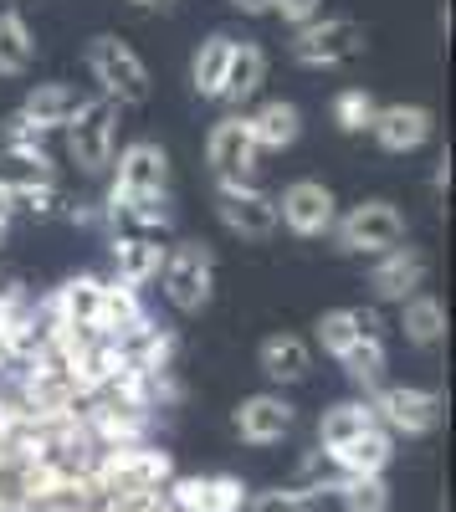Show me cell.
Wrapping results in <instances>:
<instances>
[{"label": "cell", "instance_id": "cell-1", "mask_svg": "<svg viewBox=\"0 0 456 512\" xmlns=\"http://www.w3.org/2000/svg\"><path fill=\"white\" fill-rule=\"evenodd\" d=\"M175 477V461L170 451H154V446H103L98 461H93V492L108 502V497H134V492H159L164 482Z\"/></svg>", "mask_w": 456, "mask_h": 512}, {"label": "cell", "instance_id": "cell-2", "mask_svg": "<svg viewBox=\"0 0 456 512\" xmlns=\"http://www.w3.org/2000/svg\"><path fill=\"white\" fill-rule=\"evenodd\" d=\"M118 103L108 98H82V108L67 118V159L77 175H88V180H103L108 175V164L118 154Z\"/></svg>", "mask_w": 456, "mask_h": 512}, {"label": "cell", "instance_id": "cell-3", "mask_svg": "<svg viewBox=\"0 0 456 512\" xmlns=\"http://www.w3.org/2000/svg\"><path fill=\"white\" fill-rule=\"evenodd\" d=\"M159 287H164V303L175 313H200L211 308L216 297V251L205 241H175L164 251V272H159Z\"/></svg>", "mask_w": 456, "mask_h": 512}, {"label": "cell", "instance_id": "cell-4", "mask_svg": "<svg viewBox=\"0 0 456 512\" xmlns=\"http://www.w3.org/2000/svg\"><path fill=\"white\" fill-rule=\"evenodd\" d=\"M88 72L98 82V98H108L118 108H144L149 103V67L129 41L93 36L88 41Z\"/></svg>", "mask_w": 456, "mask_h": 512}, {"label": "cell", "instance_id": "cell-5", "mask_svg": "<svg viewBox=\"0 0 456 512\" xmlns=\"http://www.w3.org/2000/svg\"><path fill=\"white\" fill-rule=\"evenodd\" d=\"M405 231L410 226L400 216V205H390V200H359V205L339 210V221H334L328 236H334L339 251H349V256H380V251L400 246Z\"/></svg>", "mask_w": 456, "mask_h": 512}, {"label": "cell", "instance_id": "cell-6", "mask_svg": "<svg viewBox=\"0 0 456 512\" xmlns=\"http://www.w3.org/2000/svg\"><path fill=\"white\" fill-rule=\"evenodd\" d=\"M287 52L298 67H344L364 52V26L354 16H318L308 26H293Z\"/></svg>", "mask_w": 456, "mask_h": 512}, {"label": "cell", "instance_id": "cell-7", "mask_svg": "<svg viewBox=\"0 0 456 512\" xmlns=\"http://www.w3.org/2000/svg\"><path fill=\"white\" fill-rule=\"evenodd\" d=\"M369 410L390 436H431L446 415V400L436 390H416V384H380L369 395Z\"/></svg>", "mask_w": 456, "mask_h": 512}, {"label": "cell", "instance_id": "cell-8", "mask_svg": "<svg viewBox=\"0 0 456 512\" xmlns=\"http://www.w3.org/2000/svg\"><path fill=\"white\" fill-rule=\"evenodd\" d=\"M113 180L108 195L113 200H129V195H170V149L154 144V139H134L113 154Z\"/></svg>", "mask_w": 456, "mask_h": 512}, {"label": "cell", "instance_id": "cell-9", "mask_svg": "<svg viewBox=\"0 0 456 512\" xmlns=\"http://www.w3.org/2000/svg\"><path fill=\"white\" fill-rule=\"evenodd\" d=\"M272 200H277V226H287V231L303 236V241L328 236V231H334V221H339V195L328 190L323 180H293Z\"/></svg>", "mask_w": 456, "mask_h": 512}, {"label": "cell", "instance_id": "cell-10", "mask_svg": "<svg viewBox=\"0 0 456 512\" xmlns=\"http://www.w3.org/2000/svg\"><path fill=\"white\" fill-rule=\"evenodd\" d=\"M205 164H211L216 185H246L262 164V149L252 144V128L241 113H226L211 134H205Z\"/></svg>", "mask_w": 456, "mask_h": 512}, {"label": "cell", "instance_id": "cell-11", "mask_svg": "<svg viewBox=\"0 0 456 512\" xmlns=\"http://www.w3.org/2000/svg\"><path fill=\"white\" fill-rule=\"evenodd\" d=\"M216 216L241 241H272L277 236V200L262 185H216Z\"/></svg>", "mask_w": 456, "mask_h": 512}, {"label": "cell", "instance_id": "cell-12", "mask_svg": "<svg viewBox=\"0 0 456 512\" xmlns=\"http://www.w3.org/2000/svg\"><path fill=\"white\" fill-rule=\"evenodd\" d=\"M364 134L375 139L385 154H416L436 134V113L421 108V103H380Z\"/></svg>", "mask_w": 456, "mask_h": 512}, {"label": "cell", "instance_id": "cell-13", "mask_svg": "<svg viewBox=\"0 0 456 512\" xmlns=\"http://www.w3.org/2000/svg\"><path fill=\"white\" fill-rule=\"evenodd\" d=\"M426 277H431V262L416 251V246H390V251H380V256H369V287H375V297L380 303H405V297H416L421 287H426Z\"/></svg>", "mask_w": 456, "mask_h": 512}, {"label": "cell", "instance_id": "cell-14", "mask_svg": "<svg viewBox=\"0 0 456 512\" xmlns=\"http://www.w3.org/2000/svg\"><path fill=\"white\" fill-rule=\"evenodd\" d=\"M103 308V277L98 272H77L62 287H52L47 297H36V313L41 323H77V328H93Z\"/></svg>", "mask_w": 456, "mask_h": 512}, {"label": "cell", "instance_id": "cell-15", "mask_svg": "<svg viewBox=\"0 0 456 512\" xmlns=\"http://www.w3.org/2000/svg\"><path fill=\"white\" fill-rule=\"evenodd\" d=\"M164 246L159 236H144V231H113L108 236V262H113V277L118 282H129V287H149V282H159V272H164Z\"/></svg>", "mask_w": 456, "mask_h": 512}, {"label": "cell", "instance_id": "cell-16", "mask_svg": "<svg viewBox=\"0 0 456 512\" xmlns=\"http://www.w3.org/2000/svg\"><path fill=\"white\" fill-rule=\"evenodd\" d=\"M175 502V512H241L246 507V487L236 477H170L164 482Z\"/></svg>", "mask_w": 456, "mask_h": 512}, {"label": "cell", "instance_id": "cell-17", "mask_svg": "<svg viewBox=\"0 0 456 512\" xmlns=\"http://www.w3.org/2000/svg\"><path fill=\"white\" fill-rule=\"evenodd\" d=\"M293 405H287L282 395H246L241 405H236V431H241V441L246 446H277L287 431H293Z\"/></svg>", "mask_w": 456, "mask_h": 512}, {"label": "cell", "instance_id": "cell-18", "mask_svg": "<svg viewBox=\"0 0 456 512\" xmlns=\"http://www.w3.org/2000/svg\"><path fill=\"white\" fill-rule=\"evenodd\" d=\"M241 118H246V128H252V144L262 154H282V149H293L303 139V113L293 103H282V98L257 103L252 113H241Z\"/></svg>", "mask_w": 456, "mask_h": 512}, {"label": "cell", "instance_id": "cell-19", "mask_svg": "<svg viewBox=\"0 0 456 512\" xmlns=\"http://www.w3.org/2000/svg\"><path fill=\"white\" fill-rule=\"evenodd\" d=\"M390 456H395V436L385 431V425H369L364 436L344 441L339 451H328V461H334L344 477H385Z\"/></svg>", "mask_w": 456, "mask_h": 512}, {"label": "cell", "instance_id": "cell-20", "mask_svg": "<svg viewBox=\"0 0 456 512\" xmlns=\"http://www.w3.org/2000/svg\"><path fill=\"white\" fill-rule=\"evenodd\" d=\"M257 364H262V374L272 384H303L308 369H313V349H308V338H298V333H272V338H262Z\"/></svg>", "mask_w": 456, "mask_h": 512}, {"label": "cell", "instance_id": "cell-21", "mask_svg": "<svg viewBox=\"0 0 456 512\" xmlns=\"http://www.w3.org/2000/svg\"><path fill=\"white\" fill-rule=\"evenodd\" d=\"M267 52L257 47V41H236V52H231V67H226V82H221V103L231 108H246L257 93H262V82H267Z\"/></svg>", "mask_w": 456, "mask_h": 512}, {"label": "cell", "instance_id": "cell-22", "mask_svg": "<svg viewBox=\"0 0 456 512\" xmlns=\"http://www.w3.org/2000/svg\"><path fill=\"white\" fill-rule=\"evenodd\" d=\"M231 52H236V36H226V31L205 36L200 47H195V57H190V88H195V98L221 103V82H226Z\"/></svg>", "mask_w": 456, "mask_h": 512}, {"label": "cell", "instance_id": "cell-23", "mask_svg": "<svg viewBox=\"0 0 456 512\" xmlns=\"http://www.w3.org/2000/svg\"><path fill=\"white\" fill-rule=\"evenodd\" d=\"M82 108V93L72 82H36V88L21 98V113L41 128H67V118Z\"/></svg>", "mask_w": 456, "mask_h": 512}, {"label": "cell", "instance_id": "cell-24", "mask_svg": "<svg viewBox=\"0 0 456 512\" xmlns=\"http://www.w3.org/2000/svg\"><path fill=\"white\" fill-rule=\"evenodd\" d=\"M400 333H405L416 349H436L441 338H446V308L436 303L426 287H421L416 297H405V303H400Z\"/></svg>", "mask_w": 456, "mask_h": 512}, {"label": "cell", "instance_id": "cell-25", "mask_svg": "<svg viewBox=\"0 0 456 512\" xmlns=\"http://www.w3.org/2000/svg\"><path fill=\"white\" fill-rule=\"evenodd\" d=\"M369 425H380L375 410H369V400H339V405H328L323 420H318V446L323 451H339L344 441L364 436Z\"/></svg>", "mask_w": 456, "mask_h": 512}, {"label": "cell", "instance_id": "cell-26", "mask_svg": "<svg viewBox=\"0 0 456 512\" xmlns=\"http://www.w3.org/2000/svg\"><path fill=\"white\" fill-rule=\"evenodd\" d=\"M339 364H344V374H349V384H359L364 390V400L385 384V369H390V354H385V338H359L354 349H344L339 354Z\"/></svg>", "mask_w": 456, "mask_h": 512}, {"label": "cell", "instance_id": "cell-27", "mask_svg": "<svg viewBox=\"0 0 456 512\" xmlns=\"http://www.w3.org/2000/svg\"><path fill=\"white\" fill-rule=\"evenodd\" d=\"M31 57H36V41H31L26 16L21 11H0V77L31 72Z\"/></svg>", "mask_w": 456, "mask_h": 512}, {"label": "cell", "instance_id": "cell-28", "mask_svg": "<svg viewBox=\"0 0 456 512\" xmlns=\"http://www.w3.org/2000/svg\"><path fill=\"white\" fill-rule=\"evenodd\" d=\"M67 190L57 180H36V185H16V216H31V221H62L67 210Z\"/></svg>", "mask_w": 456, "mask_h": 512}, {"label": "cell", "instance_id": "cell-29", "mask_svg": "<svg viewBox=\"0 0 456 512\" xmlns=\"http://www.w3.org/2000/svg\"><path fill=\"white\" fill-rule=\"evenodd\" d=\"M47 144H52V128L31 123L21 108L6 113V123H0V149H6V154H52Z\"/></svg>", "mask_w": 456, "mask_h": 512}, {"label": "cell", "instance_id": "cell-30", "mask_svg": "<svg viewBox=\"0 0 456 512\" xmlns=\"http://www.w3.org/2000/svg\"><path fill=\"white\" fill-rule=\"evenodd\" d=\"M375 93L369 88H339L334 93V103H328V113H334V123H339V134H364L369 128V118H375Z\"/></svg>", "mask_w": 456, "mask_h": 512}, {"label": "cell", "instance_id": "cell-31", "mask_svg": "<svg viewBox=\"0 0 456 512\" xmlns=\"http://www.w3.org/2000/svg\"><path fill=\"white\" fill-rule=\"evenodd\" d=\"M313 338H318V349L323 354H344V349H354L359 344V328H354V313L349 308H328L318 323H313Z\"/></svg>", "mask_w": 456, "mask_h": 512}, {"label": "cell", "instance_id": "cell-32", "mask_svg": "<svg viewBox=\"0 0 456 512\" xmlns=\"http://www.w3.org/2000/svg\"><path fill=\"white\" fill-rule=\"evenodd\" d=\"M334 492H344V507L349 512H385V502H390L385 477H339Z\"/></svg>", "mask_w": 456, "mask_h": 512}, {"label": "cell", "instance_id": "cell-33", "mask_svg": "<svg viewBox=\"0 0 456 512\" xmlns=\"http://www.w3.org/2000/svg\"><path fill=\"white\" fill-rule=\"evenodd\" d=\"M308 507H313L308 487H272L252 502V512H308Z\"/></svg>", "mask_w": 456, "mask_h": 512}, {"label": "cell", "instance_id": "cell-34", "mask_svg": "<svg viewBox=\"0 0 456 512\" xmlns=\"http://www.w3.org/2000/svg\"><path fill=\"white\" fill-rule=\"evenodd\" d=\"M272 16H282L287 26H308L323 16V0H272Z\"/></svg>", "mask_w": 456, "mask_h": 512}, {"label": "cell", "instance_id": "cell-35", "mask_svg": "<svg viewBox=\"0 0 456 512\" xmlns=\"http://www.w3.org/2000/svg\"><path fill=\"white\" fill-rule=\"evenodd\" d=\"M349 313H354L359 338H385V318H380V308H349Z\"/></svg>", "mask_w": 456, "mask_h": 512}, {"label": "cell", "instance_id": "cell-36", "mask_svg": "<svg viewBox=\"0 0 456 512\" xmlns=\"http://www.w3.org/2000/svg\"><path fill=\"white\" fill-rule=\"evenodd\" d=\"M11 226H16V190H11L6 180H0V246H6Z\"/></svg>", "mask_w": 456, "mask_h": 512}, {"label": "cell", "instance_id": "cell-37", "mask_svg": "<svg viewBox=\"0 0 456 512\" xmlns=\"http://www.w3.org/2000/svg\"><path fill=\"white\" fill-rule=\"evenodd\" d=\"M431 190H436V195H446V190H451V159H446V154H441V159H436V169H431Z\"/></svg>", "mask_w": 456, "mask_h": 512}, {"label": "cell", "instance_id": "cell-38", "mask_svg": "<svg viewBox=\"0 0 456 512\" xmlns=\"http://www.w3.org/2000/svg\"><path fill=\"white\" fill-rule=\"evenodd\" d=\"M226 6H236L241 16H272V0H226Z\"/></svg>", "mask_w": 456, "mask_h": 512}, {"label": "cell", "instance_id": "cell-39", "mask_svg": "<svg viewBox=\"0 0 456 512\" xmlns=\"http://www.w3.org/2000/svg\"><path fill=\"white\" fill-rule=\"evenodd\" d=\"M11 369H16V364H11V354H6V344H0V379H6Z\"/></svg>", "mask_w": 456, "mask_h": 512}, {"label": "cell", "instance_id": "cell-40", "mask_svg": "<svg viewBox=\"0 0 456 512\" xmlns=\"http://www.w3.org/2000/svg\"><path fill=\"white\" fill-rule=\"evenodd\" d=\"M134 6H175V0H134Z\"/></svg>", "mask_w": 456, "mask_h": 512}]
</instances>
